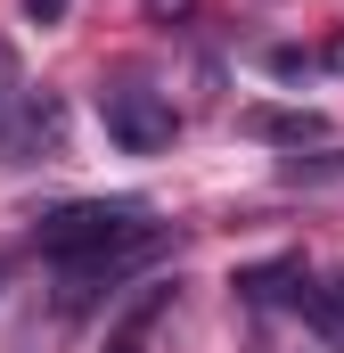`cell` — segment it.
I'll return each mask as SVG.
<instances>
[{"mask_svg":"<svg viewBox=\"0 0 344 353\" xmlns=\"http://www.w3.org/2000/svg\"><path fill=\"white\" fill-rule=\"evenodd\" d=\"M8 90H17V50L0 41V99H8Z\"/></svg>","mask_w":344,"mask_h":353,"instance_id":"8992f818","label":"cell"},{"mask_svg":"<svg viewBox=\"0 0 344 353\" xmlns=\"http://www.w3.org/2000/svg\"><path fill=\"white\" fill-rule=\"evenodd\" d=\"M246 132H262V140H295V148H303V140H320V115H312V107H303V115H295V107H255Z\"/></svg>","mask_w":344,"mask_h":353,"instance_id":"277c9868","label":"cell"},{"mask_svg":"<svg viewBox=\"0 0 344 353\" xmlns=\"http://www.w3.org/2000/svg\"><path fill=\"white\" fill-rule=\"evenodd\" d=\"M66 8H74V0H25V17H33V25H66Z\"/></svg>","mask_w":344,"mask_h":353,"instance_id":"5b68a950","label":"cell"},{"mask_svg":"<svg viewBox=\"0 0 344 353\" xmlns=\"http://www.w3.org/2000/svg\"><path fill=\"white\" fill-rule=\"evenodd\" d=\"M98 123H107V140H123L131 157H156V148H172V132H180L172 99L164 90H140V83L98 90Z\"/></svg>","mask_w":344,"mask_h":353,"instance_id":"7a4b0ae2","label":"cell"},{"mask_svg":"<svg viewBox=\"0 0 344 353\" xmlns=\"http://www.w3.org/2000/svg\"><path fill=\"white\" fill-rule=\"evenodd\" d=\"M148 8H156V17H172V8H189V0H148Z\"/></svg>","mask_w":344,"mask_h":353,"instance_id":"52a82bcc","label":"cell"},{"mask_svg":"<svg viewBox=\"0 0 344 353\" xmlns=\"http://www.w3.org/2000/svg\"><path fill=\"white\" fill-rule=\"evenodd\" d=\"M33 239H41L50 263L74 271V263H98V255H148L156 247V222L131 197H74V205H50L33 222Z\"/></svg>","mask_w":344,"mask_h":353,"instance_id":"6da1fadb","label":"cell"},{"mask_svg":"<svg viewBox=\"0 0 344 353\" xmlns=\"http://www.w3.org/2000/svg\"><path fill=\"white\" fill-rule=\"evenodd\" d=\"M66 148V107L58 99H17L0 115V165H33V157H58Z\"/></svg>","mask_w":344,"mask_h":353,"instance_id":"3957f363","label":"cell"}]
</instances>
